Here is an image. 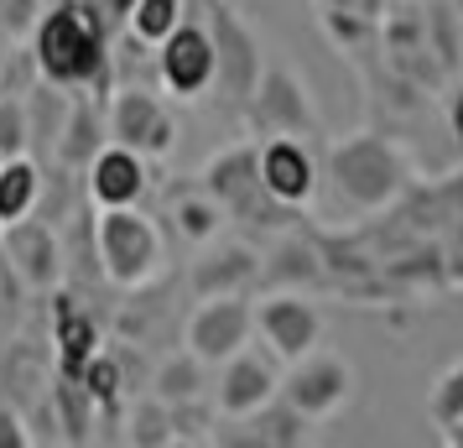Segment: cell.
Listing matches in <instances>:
<instances>
[{
	"instance_id": "obj_1",
	"label": "cell",
	"mask_w": 463,
	"mask_h": 448,
	"mask_svg": "<svg viewBox=\"0 0 463 448\" xmlns=\"http://www.w3.org/2000/svg\"><path fill=\"white\" fill-rule=\"evenodd\" d=\"M26 63H32V73L52 89L109 94V37H105L99 5H89V0L43 5L37 22H32Z\"/></svg>"
},
{
	"instance_id": "obj_2",
	"label": "cell",
	"mask_w": 463,
	"mask_h": 448,
	"mask_svg": "<svg viewBox=\"0 0 463 448\" xmlns=\"http://www.w3.org/2000/svg\"><path fill=\"white\" fill-rule=\"evenodd\" d=\"M323 177L334 188L338 209L380 214L406 198V188L417 183V167H411V157H406L401 141L380 136V130H354V136H344V141L328 147Z\"/></svg>"
},
{
	"instance_id": "obj_3",
	"label": "cell",
	"mask_w": 463,
	"mask_h": 448,
	"mask_svg": "<svg viewBox=\"0 0 463 448\" xmlns=\"http://www.w3.org/2000/svg\"><path fill=\"white\" fill-rule=\"evenodd\" d=\"M94 251H99V277L120 292H141L162 272V230L151 214H141V204L94 214Z\"/></svg>"
},
{
	"instance_id": "obj_4",
	"label": "cell",
	"mask_w": 463,
	"mask_h": 448,
	"mask_svg": "<svg viewBox=\"0 0 463 448\" xmlns=\"http://www.w3.org/2000/svg\"><path fill=\"white\" fill-rule=\"evenodd\" d=\"M276 396H281L287 406H297L307 423H328V417H338L344 406H354L359 370H354L349 355H338V349H323V344H317V349H307V355L287 360Z\"/></svg>"
},
{
	"instance_id": "obj_5",
	"label": "cell",
	"mask_w": 463,
	"mask_h": 448,
	"mask_svg": "<svg viewBox=\"0 0 463 448\" xmlns=\"http://www.w3.org/2000/svg\"><path fill=\"white\" fill-rule=\"evenodd\" d=\"M240 110H245L250 141H260V136H302V141L323 136V115H317L307 84L281 63L260 68V79H255V89L240 100Z\"/></svg>"
},
{
	"instance_id": "obj_6",
	"label": "cell",
	"mask_w": 463,
	"mask_h": 448,
	"mask_svg": "<svg viewBox=\"0 0 463 448\" xmlns=\"http://www.w3.org/2000/svg\"><path fill=\"white\" fill-rule=\"evenodd\" d=\"M250 313H255V339L266 344V355H276V365L297 360L323 344L328 323L323 308L313 302V292H292V287H266L260 298L250 292Z\"/></svg>"
},
{
	"instance_id": "obj_7",
	"label": "cell",
	"mask_w": 463,
	"mask_h": 448,
	"mask_svg": "<svg viewBox=\"0 0 463 448\" xmlns=\"http://www.w3.org/2000/svg\"><path fill=\"white\" fill-rule=\"evenodd\" d=\"M105 136L130 151H141L146 162H156V157H167L177 147V115L167 110L162 94H151L141 84H126V89H115L105 105Z\"/></svg>"
},
{
	"instance_id": "obj_8",
	"label": "cell",
	"mask_w": 463,
	"mask_h": 448,
	"mask_svg": "<svg viewBox=\"0 0 463 448\" xmlns=\"http://www.w3.org/2000/svg\"><path fill=\"white\" fill-rule=\"evenodd\" d=\"M198 5H203V32H209V43H213V63H219L213 84L224 89L230 105H240L255 89L260 68H266L260 63V43H255L250 26L234 16L230 0H198Z\"/></svg>"
},
{
	"instance_id": "obj_9",
	"label": "cell",
	"mask_w": 463,
	"mask_h": 448,
	"mask_svg": "<svg viewBox=\"0 0 463 448\" xmlns=\"http://www.w3.org/2000/svg\"><path fill=\"white\" fill-rule=\"evenodd\" d=\"M255 339V313L250 292H224V298H198V308L183 323V349L209 365H224L234 349H245Z\"/></svg>"
},
{
	"instance_id": "obj_10",
	"label": "cell",
	"mask_w": 463,
	"mask_h": 448,
	"mask_svg": "<svg viewBox=\"0 0 463 448\" xmlns=\"http://www.w3.org/2000/svg\"><path fill=\"white\" fill-rule=\"evenodd\" d=\"M0 261L11 266V277L22 281L26 292L63 287V240L37 214H26L16 224H0Z\"/></svg>"
},
{
	"instance_id": "obj_11",
	"label": "cell",
	"mask_w": 463,
	"mask_h": 448,
	"mask_svg": "<svg viewBox=\"0 0 463 448\" xmlns=\"http://www.w3.org/2000/svg\"><path fill=\"white\" fill-rule=\"evenodd\" d=\"M255 172H260V188L276 204H292V209H307L317 198V183H323V167H317L313 147L302 136H260L255 141Z\"/></svg>"
},
{
	"instance_id": "obj_12",
	"label": "cell",
	"mask_w": 463,
	"mask_h": 448,
	"mask_svg": "<svg viewBox=\"0 0 463 448\" xmlns=\"http://www.w3.org/2000/svg\"><path fill=\"white\" fill-rule=\"evenodd\" d=\"M213 73H219V63H213L209 32H203V22L183 16V22L156 43V79H162V89L177 94V100H203L213 89Z\"/></svg>"
},
{
	"instance_id": "obj_13",
	"label": "cell",
	"mask_w": 463,
	"mask_h": 448,
	"mask_svg": "<svg viewBox=\"0 0 463 448\" xmlns=\"http://www.w3.org/2000/svg\"><path fill=\"white\" fill-rule=\"evenodd\" d=\"M219 370V381L209 386L213 396V417H224V423H240V417H250L255 406H266L276 396V386H281V370H276V355H260V349H234L224 365H213Z\"/></svg>"
},
{
	"instance_id": "obj_14",
	"label": "cell",
	"mask_w": 463,
	"mask_h": 448,
	"mask_svg": "<svg viewBox=\"0 0 463 448\" xmlns=\"http://www.w3.org/2000/svg\"><path fill=\"white\" fill-rule=\"evenodd\" d=\"M79 183H84V198L94 209H130L151 188V162L141 151L120 147V141H105V147L89 157V167Z\"/></svg>"
},
{
	"instance_id": "obj_15",
	"label": "cell",
	"mask_w": 463,
	"mask_h": 448,
	"mask_svg": "<svg viewBox=\"0 0 463 448\" xmlns=\"http://www.w3.org/2000/svg\"><path fill=\"white\" fill-rule=\"evenodd\" d=\"M260 287V251L245 240H209L198 245V261L188 272L193 298H224V292H255Z\"/></svg>"
},
{
	"instance_id": "obj_16",
	"label": "cell",
	"mask_w": 463,
	"mask_h": 448,
	"mask_svg": "<svg viewBox=\"0 0 463 448\" xmlns=\"http://www.w3.org/2000/svg\"><path fill=\"white\" fill-rule=\"evenodd\" d=\"M99 323L89 313L79 292H63V287H52V370L58 376H79L94 355H99Z\"/></svg>"
},
{
	"instance_id": "obj_17",
	"label": "cell",
	"mask_w": 463,
	"mask_h": 448,
	"mask_svg": "<svg viewBox=\"0 0 463 448\" xmlns=\"http://www.w3.org/2000/svg\"><path fill=\"white\" fill-rule=\"evenodd\" d=\"M52 355L37 339H5L0 344V402H11L22 417H32L47 402Z\"/></svg>"
},
{
	"instance_id": "obj_18",
	"label": "cell",
	"mask_w": 463,
	"mask_h": 448,
	"mask_svg": "<svg viewBox=\"0 0 463 448\" xmlns=\"http://www.w3.org/2000/svg\"><path fill=\"white\" fill-rule=\"evenodd\" d=\"M193 183L209 193V198H219V209L234 219V214L245 209L255 193H260V172H255V141H240V147L213 151L209 162L198 167V177H193Z\"/></svg>"
},
{
	"instance_id": "obj_19",
	"label": "cell",
	"mask_w": 463,
	"mask_h": 448,
	"mask_svg": "<svg viewBox=\"0 0 463 448\" xmlns=\"http://www.w3.org/2000/svg\"><path fill=\"white\" fill-rule=\"evenodd\" d=\"M328 281V261L313 240H302L297 230H281L276 245L260 256V287H292V292H317Z\"/></svg>"
},
{
	"instance_id": "obj_20",
	"label": "cell",
	"mask_w": 463,
	"mask_h": 448,
	"mask_svg": "<svg viewBox=\"0 0 463 448\" xmlns=\"http://www.w3.org/2000/svg\"><path fill=\"white\" fill-rule=\"evenodd\" d=\"M234 427H245V433H213V443H260V448H302L313 443V423L287 406L281 396H271L266 406H255L250 417H240Z\"/></svg>"
},
{
	"instance_id": "obj_21",
	"label": "cell",
	"mask_w": 463,
	"mask_h": 448,
	"mask_svg": "<svg viewBox=\"0 0 463 448\" xmlns=\"http://www.w3.org/2000/svg\"><path fill=\"white\" fill-rule=\"evenodd\" d=\"M105 110H99V94H73V105H68L63 126H58V147H52V162H63L68 172H79L84 177L89 157L105 147Z\"/></svg>"
},
{
	"instance_id": "obj_22",
	"label": "cell",
	"mask_w": 463,
	"mask_h": 448,
	"mask_svg": "<svg viewBox=\"0 0 463 448\" xmlns=\"http://www.w3.org/2000/svg\"><path fill=\"white\" fill-rule=\"evenodd\" d=\"M47 417H52V438L58 443H94V427H99V406L84 391L79 376H58L47 381Z\"/></svg>"
},
{
	"instance_id": "obj_23",
	"label": "cell",
	"mask_w": 463,
	"mask_h": 448,
	"mask_svg": "<svg viewBox=\"0 0 463 448\" xmlns=\"http://www.w3.org/2000/svg\"><path fill=\"white\" fill-rule=\"evenodd\" d=\"M167 219L177 230V240H188V245H209L230 224V214L219 209V198H209L198 183H183V188L167 193Z\"/></svg>"
},
{
	"instance_id": "obj_24",
	"label": "cell",
	"mask_w": 463,
	"mask_h": 448,
	"mask_svg": "<svg viewBox=\"0 0 463 448\" xmlns=\"http://www.w3.org/2000/svg\"><path fill=\"white\" fill-rule=\"evenodd\" d=\"M151 396L167 406H183V402H209V365L177 349V355H162V365L151 370Z\"/></svg>"
},
{
	"instance_id": "obj_25",
	"label": "cell",
	"mask_w": 463,
	"mask_h": 448,
	"mask_svg": "<svg viewBox=\"0 0 463 448\" xmlns=\"http://www.w3.org/2000/svg\"><path fill=\"white\" fill-rule=\"evenodd\" d=\"M37 204H43V162L32 151L0 162V224H16L26 214H37Z\"/></svg>"
},
{
	"instance_id": "obj_26",
	"label": "cell",
	"mask_w": 463,
	"mask_h": 448,
	"mask_svg": "<svg viewBox=\"0 0 463 448\" xmlns=\"http://www.w3.org/2000/svg\"><path fill=\"white\" fill-rule=\"evenodd\" d=\"M317 26H323V37L334 43V52L354 58V63H364V52L380 47V22L354 16V11H328V5H317Z\"/></svg>"
},
{
	"instance_id": "obj_27",
	"label": "cell",
	"mask_w": 463,
	"mask_h": 448,
	"mask_svg": "<svg viewBox=\"0 0 463 448\" xmlns=\"http://www.w3.org/2000/svg\"><path fill=\"white\" fill-rule=\"evenodd\" d=\"M183 16H188V0H136V5L126 11V26H130L136 43L156 47Z\"/></svg>"
},
{
	"instance_id": "obj_28",
	"label": "cell",
	"mask_w": 463,
	"mask_h": 448,
	"mask_svg": "<svg viewBox=\"0 0 463 448\" xmlns=\"http://www.w3.org/2000/svg\"><path fill=\"white\" fill-rule=\"evenodd\" d=\"M126 443H141V448H162L172 443V412L167 402H156V396H141V402L126 412Z\"/></svg>"
},
{
	"instance_id": "obj_29",
	"label": "cell",
	"mask_w": 463,
	"mask_h": 448,
	"mask_svg": "<svg viewBox=\"0 0 463 448\" xmlns=\"http://www.w3.org/2000/svg\"><path fill=\"white\" fill-rule=\"evenodd\" d=\"M427 417H432V427H453L463 417V360H453L448 370H442L438 381L427 386Z\"/></svg>"
},
{
	"instance_id": "obj_30",
	"label": "cell",
	"mask_w": 463,
	"mask_h": 448,
	"mask_svg": "<svg viewBox=\"0 0 463 448\" xmlns=\"http://www.w3.org/2000/svg\"><path fill=\"white\" fill-rule=\"evenodd\" d=\"M26 151H32V136H26V105H22V94H0V162L26 157Z\"/></svg>"
},
{
	"instance_id": "obj_31",
	"label": "cell",
	"mask_w": 463,
	"mask_h": 448,
	"mask_svg": "<svg viewBox=\"0 0 463 448\" xmlns=\"http://www.w3.org/2000/svg\"><path fill=\"white\" fill-rule=\"evenodd\" d=\"M43 5H47V0H0V32H11V37H26Z\"/></svg>"
},
{
	"instance_id": "obj_32",
	"label": "cell",
	"mask_w": 463,
	"mask_h": 448,
	"mask_svg": "<svg viewBox=\"0 0 463 448\" xmlns=\"http://www.w3.org/2000/svg\"><path fill=\"white\" fill-rule=\"evenodd\" d=\"M0 448H32V427L11 402H0Z\"/></svg>"
},
{
	"instance_id": "obj_33",
	"label": "cell",
	"mask_w": 463,
	"mask_h": 448,
	"mask_svg": "<svg viewBox=\"0 0 463 448\" xmlns=\"http://www.w3.org/2000/svg\"><path fill=\"white\" fill-rule=\"evenodd\" d=\"M313 5H328V11H354V16H370V22H385V16H391V0H313Z\"/></svg>"
},
{
	"instance_id": "obj_34",
	"label": "cell",
	"mask_w": 463,
	"mask_h": 448,
	"mask_svg": "<svg viewBox=\"0 0 463 448\" xmlns=\"http://www.w3.org/2000/svg\"><path fill=\"white\" fill-rule=\"evenodd\" d=\"M442 115H448V136H453V147L463 157V84L448 89V100H442Z\"/></svg>"
},
{
	"instance_id": "obj_35",
	"label": "cell",
	"mask_w": 463,
	"mask_h": 448,
	"mask_svg": "<svg viewBox=\"0 0 463 448\" xmlns=\"http://www.w3.org/2000/svg\"><path fill=\"white\" fill-rule=\"evenodd\" d=\"M89 5H99V11H109V16H120V22H126V11L136 5V0H89Z\"/></svg>"
},
{
	"instance_id": "obj_36",
	"label": "cell",
	"mask_w": 463,
	"mask_h": 448,
	"mask_svg": "<svg viewBox=\"0 0 463 448\" xmlns=\"http://www.w3.org/2000/svg\"><path fill=\"white\" fill-rule=\"evenodd\" d=\"M442 443H448V448H463V417H458L453 427H442Z\"/></svg>"
},
{
	"instance_id": "obj_37",
	"label": "cell",
	"mask_w": 463,
	"mask_h": 448,
	"mask_svg": "<svg viewBox=\"0 0 463 448\" xmlns=\"http://www.w3.org/2000/svg\"><path fill=\"white\" fill-rule=\"evenodd\" d=\"M453 11H458V22H463V0H453Z\"/></svg>"
}]
</instances>
